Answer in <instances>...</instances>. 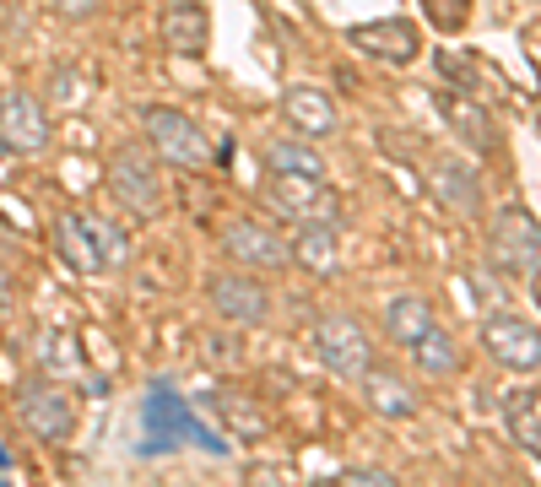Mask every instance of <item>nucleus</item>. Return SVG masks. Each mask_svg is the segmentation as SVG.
Returning a JSON list of instances; mask_svg holds the SVG:
<instances>
[{
    "label": "nucleus",
    "instance_id": "f257e3e1",
    "mask_svg": "<svg viewBox=\"0 0 541 487\" xmlns=\"http://www.w3.org/2000/svg\"><path fill=\"white\" fill-rule=\"evenodd\" d=\"M55 249L71 271L82 276H103V271H120L130 260V239L114 222L92 217V212H65L55 222Z\"/></svg>",
    "mask_w": 541,
    "mask_h": 487
},
{
    "label": "nucleus",
    "instance_id": "f03ea898",
    "mask_svg": "<svg viewBox=\"0 0 541 487\" xmlns=\"http://www.w3.org/2000/svg\"><path fill=\"white\" fill-rule=\"evenodd\" d=\"M314 352H320L325 374H336V379H363L368 363H374V341H368L358 314H347V309H325L314 320Z\"/></svg>",
    "mask_w": 541,
    "mask_h": 487
},
{
    "label": "nucleus",
    "instance_id": "7ed1b4c3",
    "mask_svg": "<svg viewBox=\"0 0 541 487\" xmlns=\"http://www.w3.org/2000/svg\"><path fill=\"white\" fill-rule=\"evenodd\" d=\"M266 206L287 222H325V228H341V195L331 190V179L320 174H271L266 184Z\"/></svg>",
    "mask_w": 541,
    "mask_h": 487
},
{
    "label": "nucleus",
    "instance_id": "20e7f679",
    "mask_svg": "<svg viewBox=\"0 0 541 487\" xmlns=\"http://www.w3.org/2000/svg\"><path fill=\"white\" fill-rule=\"evenodd\" d=\"M103 184H109L114 206L130 217H157L163 212V179H157V163L141 147H114L109 168H103Z\"/></svg>",
    "mask_w": 541,
    "mask_h": 487
},
{
    "label": "nucleus",
    "instance_id": "39448f33",
    "mask_svg": "<svg viewBox=\"0 0 541 487\" xmlns=\"http://www.w3.org/2000/svg\"><path fill=\"white\" fill-rule=\"evenodd\" d=\"M141 130H147V147L174 168H206L211 163V141L201 136V125L184 109H168V103H152L141 109Z\"/></svg>",
    "mask_w": 541,
    "mask_h": 487
},
{
    "label": "nucleus",
    "instance_id": "423d86ee",
    "mask_svg": "<svg viewBox=\"0 0 541 487\" xmlns=\"http://www.w3.org/2000/svg\"><path fill=\"white\" fill-rule=\"evenodd\" d=\"M487 260L504 276H531V266L541 260V222L525 206H504L487 222Z\"/></svg>",
    "mask_w": 541,
    "mask_h": 487
},
{
    "label": "nucleus",
    "instance_id": "0eeeda50",
    "mask_svg": "<svg viewBox=\"0 0 541 487\" xmlns=\"http://www.w3.org/2000/svg\"><path fill=\"white\" fill-rule=\"evenodd\" d=\"M433 109H439L444 125L460 136V147H471L477 157H493L498 147H504V130H498L493 109H487L477 92H466V87H439V92H433Z\"/></svg>",
    "mask_w": 541,
    "mask_h": 487
},
{
    "label": "nucleus",
    "instance_id": "6e6552de",
    "mask_svg": "<svg viewBox=\"0 0 541 487\" xmlns=\"http://www.w3.org/2000/svg\"><path fill=\"white\" fill-rule=\"evenodd\" d=\"M17 423L44 444H65L76 428V406L55 379H33V385L17 390Z\"/></svg>",
    "mask_w": 541,
    "mask_h": 487
},
{
    "label": "nucleus",
    "instance_id": "1a4fd4ad",
    "mask_svg": "<svg viewBox=\"0 0 541 487\" xmlns=\"http://www.w3.org/2000/svg\"><path fill=\"white\" fill-rule=\"evenodd\" d=\"M222 249H228L233 266H249V271H287L293 266V244L271 228V222H255V217H233L222 228Z\"/></svg>",
    "mask_w": 541,
    "mask_h": 487
},
{
    "label": "nucleus",
    "instance_id": "9d476101",
    "mask_svg": "<svg viewBox=\"0 0 541 487\" xmlns=\"http://www.w3.org/2000/svg\"><path fill=\"white\" fill-rule=\"evenodd\" d=\"M482 352L509 374H536L541 368V331L520 314H487L482 325Z\"/></svg>",
    "mask_w": 541,
    "mask_h": 487
},
{
    "label": "nucleus",
    "instance_id": "9b49d317",
    "mask_svg": "<svg viewBox=\"0 0 541 487\" xmlns=\"http://www.w3.org/2000/svg\"><path fill=\"white\" fill-rule=\"evenodd\" d=\"M428 190H433V201H439L444 212H455L460 222L482 217V179H477V168H471L466 157H450V152L433 157L428 163Z\"/></svg>",
    "mask_w": 541,
    "mask_h": 487
},
{
    "label": "nucleus",
    "instance_id": "f8f14e48",
    "mask_svg": "<svg viewBox=\"0 0 541 487\" xmlns=\"http://www.w3.org/2000/svg\"><path fill=\"white\" fill-rule=\"evenodd\" d=\"M49 147V114L33 92H6L0 98V152H44Z\"/></svg>",
    "mask_w": 541,
    "mask_h": 487
},
{
    "label": "nucleus",
    "instance_id": "ddd939ff",
    "mask_svg": "<svg viewBox=\"0 0 541 487\" xmlns=\"http://www.w3.org/2000/svg\"><path fill=\"white\" fill-rule=\"evenodd\" d=\"M211 309L228 325H266L271 320V293L249 271H228L211 282Z\"/></svg>",
    "mask_w": 541,
    "mask_h": 487
},
{
    "label": "nucleus",
    "instance_id": "4468645a",
    "mask_svg": "<svg viewBox=\"0 0 541 487\" xmlns=\"http://www.w3.org/2000/svg\"><path fill=\"white\" fill-rule=\"evenodd\" d=\"M347 44L368 60H390V65H412L417 60V28L406 17H385V22H358L347 28Z\"/></svg>",
    "mask_w": 541,
    "mask_h": 487
},
{
    "label": "nucleus",
    "instance_id": "2eb2a0df",
    "mask_svg": "<svg viewBox=\"0 0 541 487\" xmlns=\"http://www.w3.org/2000/svg\"><path fill=\"white\" fill-rule=\"evenodd\" d=\"M157 38H163L168 55H184V60L206 55V44H211L206 6H201V0H168L163 17H157Z\"/></svg>",
    "mask_w": 541,
    "mask_h": 487
},
{
    "label": "nucleus",
    "instance_id": "dca6fc26",
    "mask_svg": "<svg viewBox=\"0 0 541 487\" xmlns=\"http://www.w3.org/2000/svg\"><path fill=\"white\" fill-rule=\"evenodd\" d=\"M282 120L293 125V136L320 141V136H331V130H336V103H331V92H325V87L293 82L282 92Z\"/></svg>",
    "mask_w": 541,
    "mask_h": 487
},
{
    "label": "nucleus",
    "instance_id": "f3484780",
    "mask_svg": "<svg viewBox=\"0 0 541 487\" xmlns=\"http://www.w3.org/2000/svg\"><path fill=\"white\" fill-rule=\"evenodd\" d=\"M363 385V401H368V412H379V417H390V423H401V417H412L417 412V390L406 385L401 374H390V368H374L368 363V374L358 379Z\"/></svg>",
    "mask_w": 541,
    "mask_h": 487
},
{
    "label": "nucleus",
    "instance_id": "a211bd4d",
    "mask_svg": "<svg viewBox=\"0 0 541 487\" xmlns=\"http://www.w3.org/2000/svg\"><path fill=\"white\" fill-rule=\"evenodd\" d=\"M293 266L314 271V276H336V271H341V228L303 222L298 239H293Z\"/></svg>",
    "mask_w": 541,
    "mask_h": 487
},
{
    "label": "nucleus",
    "instance_id": "6ab92c4d",
    "mask_svg": "<svg viewBox=\"0 0 541 487\" xmlns=\"http://www.w3.org/2000/svg\"><path fill=\"white\" fill-rule=\"evenodd\" d=\"M406 352H412V363H417L422 379H455L460 374V347H455V336L444 331L439 320H433Z\"/></svg>",
    "mask_w": 541,
    "mask_h": 487
},
{
    "label": "nucleus",
    "instance_id": "aec40b11",
    "mask_svg": "<svg viewBox=\"0 0 541 487\" xmlns=\"http://www.w3.org/2000/svg\"><path fill=\"white\" fill-rule=\"evenodd\" d=\"M428 325H433V304H428V298L401 293V298H390V304H385V336L395 341V347H412Z\"/></svg>",
    "mask_w": 541,
    "mask_h": 487
},
{
    "label": "nucleus",
    "instance_id": "412c9836",
    "mask_svg": "<svg viewBox=\"0 0 541 487\" xmlns=\"http://www.w3.org/2000/svg\"><path fill=\"white\" fill-rule=\"evenodd\" d=\"M266 168L271 174H320L325 179V157L309 147V136H282L266 147Z\"/></svg>",
    "mask_w": 541,
    "mask_h": 487
},
{
    "label": "nucleus",
    "instance_id": "4be33fe9",
    "mask_svg": "<svg viewBox=\"0 0 541 487\" xmlns=\"http://www.w3.org/2000/svg\"><path fill=\"white\" fill-rule=\"evenodd\" d=\"M504 417H509V433L520 439V450H531L541 460V390H520V396H509Z\"/></svg>",
    "mask_w": 541,
    "mask_h": 487
},
{
    "label": "nucleus",
    "instance_id": "5701e85b",
    "mask_svg": "<svg viewBox=\"0 0 541 487\" xmlns=\"http://www.w3.org/2000/svg\"><path fill=\"white\" fill-rule=\"evenodd\" d=\"M217 406H222V417H228V428L239 433V439H255L260 428H266V417H260V406L244 396V390H222L217 396Z\"/></svg>",
    "mask_w": 541,
    "mask_h": 487
},
{
    "label": "nucleus",
    "instance_id": "b1692460",
    "mask_svg": "<svg viewBox=\"0 0 541 487\" xmlns=\"http://www.w3.org/2000/svg\"><path fill=\"white\" fill-rule=\"evenodd\" d=\"M433 65H439V76H450V82H460L466 92L482 87V65L466 60V55H455V49H439V55H433Z\"/></svg>",
    "mask_w": 541,
    "mask_h": 487
},
{
    "label": "nucleus",
    "instance_id": "393cba45",
    "mask_svg": "<svg viewBox=\"0 0 541 487\" xmlns=\"http://www.w3.org/2000/svg\"><path fill=\"white\" fill-rule=\"evenodd\" d=\"M87 98V76L82 71H55V103L60 109H82Z\"/></svg>",
    "mask_w": 541,
    "mask_h": 487
},
{
    "label": "nucleus",
    "instance_id": "a878e982",
    "mask_svg": "<svg viewBox=\"0 0 541 487\" xmlns=\"http://www.w3.org/2000/svg\"><path fill=\"white\" fill-rule=\"evenodd\" d=\"M44 6L55 11L60 22H87V17H98L103 0H44Z\"/></svg>",
    "mask_w": 541,
    "mask_h": 487
},
{
    "label": "nucleus",
    "instance_id": "bb28decb",
    "mask_svg": "<svg viewBox=\"0 0 541 487\" xmlns=\"http://www.w3.org/2000/svg\"><path fill=\"white\" fill-rule=\"evenodd\" d=\"M428 17L439 22V28H460V22H466V0H428Z\"/></svg>",
    "mask_w": 541,
    "mask_h": 487
},
{
    "label": "nucleus",
    "instance_id": "cd10ccee",
    "mask_svg": "<svg viewBox=\"0 0 541 487\" xmlns=\"http://www.w3.org/2000/svg\"><path fill=\"white\" fill-rule=\"evenodd\" d=\"M0 309H11V271L0 266Z\"/></svg>",
    "mask_w": 541,
    "mask_h": 487
},
{
    "label": "nucleus",
    "instance_id": "c85d7f7f",
    "mask_svg": "<svg viewBox=\"0 0 541 487\" xmlns=\"http://www.w3.org/2000/svg\"><path fill=\"white\" fill-rule=\"evenodd\" d=\"M347 482H390L385 471H347Z\"/></svg>",
    "mask_w": 541,
    "mask_h": 487
},
{
    "label": "nucleus",
    "instance_id": "c756f323",
    "mask_svg": "<svg viewBox=\"0 0 541 487\" xmlns=\"http://www.w3.org/2000/svg\"><path fill=\"white\" fill-rule=\"evenodd\" d=\"M531 298H536V309H541V260L531 266Z\"/></svg>",
    "mask_w": 541,
    "mask_h": 487
}]
</instances>
